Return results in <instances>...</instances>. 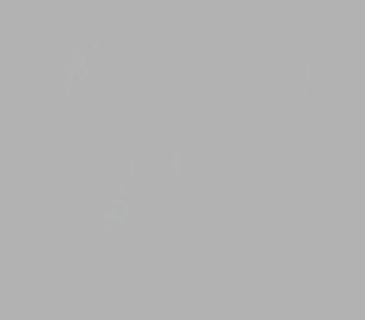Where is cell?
I'll return each instance as SVG.
<instances>
[]
</instances>
